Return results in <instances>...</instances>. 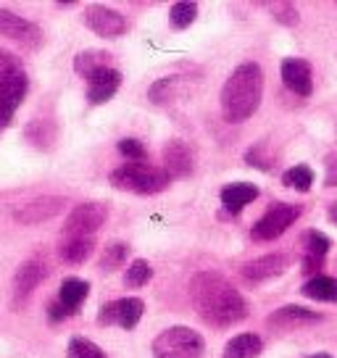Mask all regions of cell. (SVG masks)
<instances>
[{
	"label": "cell",
	"mask_w": 337,
	"mask_h": 358,
	"mask_svg": "<svg viewBox=\"0 0 337 358\" xmlns=\"http://www.w3.org/2000/svg\"><path fill=\"white\" fill-rule=\"evenodd\" d=\"M308 358H332L329 353H314V356H308Z\"/></svg>",
	"instance_id": "39"
},
{
	"label": "cell",
	"mask_w": 337,
	"mask_h": 358,
	"mask_svg": "<svg viewBox=\"0 0 337 358\" xmlns=\"http://www.w3.org/2000/svg\"><path fill=\"white\" fill-rule=\"evenodd\" d=\"M127 256H129V245L127 243H108V245L103 248L101 258H98V268L101 271H116L127 261Z\"/></svg>",
	"instance_id": "27"
},
{
	"label": "cell",
	"mask_w": 337,
	"mask_h": 358,
	"mask_svg": "<svg viewBox=\"0 0 337 358\" xmlns=\"http://www.w3.org/2000/svg\"><path fill=\"white\" fill-rule=\"evenodd\" d=\"M48 266L45 258L40 256H32L27 258L22 266L16 268V274H13V282H11V306L13 311H22L27 303L32 301L34 290L40 287V282L48 277Z\"/></svg>",
	"instance_id": "6"
},
{
	"label": "cell",
	"mask_w": 337,
	"mask_h": 358,
	"mask_svg": "<svg viewBox=\"0 0 337 358\" xmlns=\"http://www.w3.org/2000/svg\"><path fill=\"white\" fill-rule=\"evenodd\" d=\"M66 358H108L101 345H95L87 337H71L66 348Z\"/></svg>",
	"instance_id": "30"
},
{
	"label": "cell",
	"mask_w": 337,
	"mask_h": 358,
	"mask_svg": "<svg viewBox=\"0 0 337 358\" xmlns=\"http://www.w3.org/2000/svg\"><path fill=\"white\" fill-rule=\"evenodd\" d=\"M24 134H27V140H29L32 145H37V148H50V145H53V137H56L53 127H50V122H45V119H37V122L27 124Z\"/></svg>",
	"instance_id": "31"
},
{
	"label": "cell",
	"mask_w": 337,
	"mask_h": 358,
	"mask_svg": "<svg viewBox=\"0 0 337 358\" xmlns=\"http://www.w3.org/2000/svg\"><path fill=\"white\" fill-rule=\"evenodd\" d=\"M116 190L132 192V195H156V192H164L171 185V179L166 177L164 169L153 166V164H122L111 171L108 177Z\"/></svg>",
	"instance_id": "3"
},
{
	"label": "cell",
	"mask_w": 337,
	"mask_h": 358,
	"mask_svg": "<svg viewBox=\"0 0 337 358\" xmlns=\"http://www.w3.org/2000/svg\"><path fill=\"white\" fill-rule=\"evenodd\" d=\"M282 82L298 98H308L314 92V71L306 58H285L280 66Z\"/></svg>",
	"instance_id": "14"
},
{
	"label": "cell",
	"mask_w": 337,
	"mask_h": 358,
	"mask_svg": "<svg viewBox=\"0 0 337 358\" xmlns=\"http://www.w3.org/2000/svg\"><path fill=\"white\" fill-rule=\"evenodd\" d=\"M95 250V240L92 237H64V243L58 245V256L66 264H85Z\"/></svg>",
	"instance_id": "21"
},
{
	"label": "cell",
	"mask_w": 337,
	"mask_h": 358,
	"mask_svg": "<svg viewBox=\"0 0 337 358\" xmlns=\"http://www.w3.org/2000/svg\"><path fill=\"white\" fill-rule=\"evenodd\" d=\"M282 185H285L287 190L308 192L311 187H314V171H311V166H306V164L290 166L285 174H282Z\"/></svg>",
	"instance_id": "24"
},
{
	"label": "cell",
	"mask_w": 337,
	"mask_h": 358,
	"mask_svg": "<svg viewBox=\"0 0 337 358\" xmlns=\"http://www.w3.org/2000/svg\"><path fill=\"white\" fill-rule=\"evenodd\" d=\"M27 90H29V79H27L22 69L0 79V122H11L13 113L19 111V106L27 98Z\"/></svg>",
	"instance_id": "13"
},
{
	"label": "cell",
	"mask_w": 337,
	"mask_h": 358,
	"mask_svg": "<svg viewBox=\"0 0 337 358\" xmlns=\"http://www.w3.org/2000/svg\"><path fill=\"white\" fill-rule=\"evenodd\" d=\"M261 195V190L253 185V182H232V185H224L222 187V206H224L227 213H232V216H237V213H243L250 206V203L256 201Z\"/></svg>",
	"instance_id": "18"
},
{
	"label": "cell",
	"mask_w": 337,
	"mask_h": 358,
	"mask_svg": "<svg viewBox=\"0 0 337 358\" xmlns=\"http://www.w3.org/2000/svg\"><path fill=\"white\" fill-rule=\"evenodd\" d=\"M245 164L248 166H256L261 169V171H269L277 161H274V156L269 153V143L266 140H261V143H256L253 148H248L245 150Z\"/></svg>",
	"instance_id": "32"
},
{
	"label": "cell",
	"mask_w": 337,
	"mask_h": 358,
	"mask_svg": "<svg viewBox=\"0 0 337 358\" xmlns=\"http://www.w3.org/2000/svg\"><path fill=\"white\" fill-rule=\"evenodd\" d=\"M198 19V3H190V0H180L168 8V22L174 29H187L192 22Z\"/></svg>",
	"instance_id": "28"
},
{
	"label": "cell",
	"mask_w": 337,
	"mask_h": 358,
	"mask_svg": "<svg viewBox=\"0 0 337 358\" xmlns=\"http://www.w3.org/2000/svg\"><path fill=\"white\" fill-rule=\"evenodd\" d=\"M48 319H50V322H64V319H66V311H64L58 303H50V306H48Z\"/></svg>",
	"instance_id": "37"
},
{
	"label": "cell",
	"mask_w": 337,
	"mask_h": 358,
	"mask_svg": "<svg viewBox=\"0 0 337 358\" xmlns=\"http://www.w3.org/2000/svg\"><path fill=\"white\" fill-rule=\"evenodd\" d=\"M306 298L322 303H337V280L335 277H327V274H316L301 287Z\"/></svg>",
	"instance_id": "23"
},
{
	"label": "cell",
	"mask_w": 337,
	"mask_h": 358,
	"mask_svg": "<svg viewBox=\"0 0 337 358\" xmlns=\"http://www.w3.org/2000/svg\"><path fill=\"white\" fill-rule=\"evenodd\" d=\"M113 56L108 50H82L79 56H74V71H77L79 77H92L95 71H101V69H108L111 66Z\"/></svg>",
	"instance_id": "22"
},
{
	"label": "cell",
	"mask_w": 337,
	"mask_h": 358,
	"mask_svg": "<svg viewBox=\"0 0 337 358\" xmlns=\"http://www.w3.org/2000/svg\"><path fill=\"white\" fill-rule=\"evenodd\" d=\"M327 219H329V222H332V224H335V227H337V201L332 203L329 208H327Z\"/></svg>",
	"instance_id": "38"
},
{
	"label": "cell",
	"mask_w": 337,
	"mask_h": 358,
	"mask_svg": "<svg viewBox=\"0 0 337 358\" xmlns=\"http://www.w3.org/2000/svg\"><path fill=\"white\" fill-rule=\"evenodd\" d=\"M190 303L206 324L216 329L240 324L248 316V301L219 271H198L190 280Z\"/></svg>",
	"instance_id": "1"
},
{
	"label": "cell",
	"mask_w": 337,
	"mask_h": 358,
	"mask_svg": "<svg viewBox=\"0 0 337 358\" xmlns=\"http://www.w3.org/2000/svg\"><path fill=\"white\" fill-rule=\"evenodd\" d=\"M324 316L319 311H311V308H303V306H282L277 308L274 313L266 316V324L269 327H277V329H301V327H308V324H319Z\"/></svg>",
	"instance_id": "16"
},
{
	"label": "cell",
	"mask_w": 337,
	"mask_h": 358,
	"mask_svg": "<svg viewBox=\"0 0 337 358\" xmlns=\"http://www.w3.org/2000/svg\"><path fill=\"white\" fill-rule=\"evenodd\" d=\"M19 69H22V61H19L16 56H11L8 50L0 48V79L13 74V71H19Z\"/></svg>",
	"instance_id": "35"
},
{
	"label": "cell",
	"mask_w": 337,
	"mask_h": 358,
	"mask_svg": "<svg viewBox=\"0 0 337 358\" xmlns=\"http://www.w3.org/2000/svg\"><path fill=\"white\" fill-rule=\"evenodd\" d=\"M0 34L8 37L11 43L27 48V50H40L43 40H45V34L37 24L19 16V13L6 11V8H0Z\"/></svg>",
	"instance_id": "8"
},
{
	"label": "cell",
	"mask_w": 337,
	"mask_h": 358,
	"mask_svg": "<svg viewBox=\"0 0 337 358\" xmlns=\"http://www.w3.org/2000/svg\"><path fill=\"white\" fill-rule=\"evenodd\" d=\"M90 295V282L79 280V277H69V280L61 282V290H58V306L66 311V316L77 313L82 308V303L87 301Z\"/></svg>",
	"instance_id": "19"
},
{
	"label": "cell",
	"mask_w": 337,
	"mask_h": 358,
	"mask_svg": "<svg viewBox=\"0 0 337 358\" xmlns=\"http://www.w3.org/2000/svg\"><path fill=\"white\" fill-rule=\"evenodd\" d=\"M150 280H153V266L148 264L145 258H135L129 264V268H127V274H124V285L127 287H145Z\"/></svg>",
	"instance_id": "29"
},
{
	"label": "cell",
	"mask_w": 337,
	"mask_h": 358,
	"mask_svg": "<svg viewBox=\"0 0 337 358\" xmlns=\"http://www.w3.org/2000/svg\"><path fill=\"white\" fill-rule=\"evenodd\" d=\"M324 185H327V187H337V156H327Z\"/></svg>",
	"instance_id": "36"
},
{
	"label": "cell",
	"mask_w": 337,
	"mask_h": 358,
	"mask_svg": "<svg viewBox=\"0 0 337 358\" xmlns=\"http://www.w3.org/2000/svg\"><path fill=\"white\" fill-rule=\"evenodd\" d=\"M177 90H180V77H164L150 85L148 98H150V103H156V106H166V103H171L177 98Z\"/></svg>",
	"instance_id": "26"
},
{
	"label": "cell",
	"mask_w": 337,
	"mask_h": 358,
	"mask_svg": "<svg viewBox=\"0 0 337 358\" xmlns=\"http://www.w3.org/2000/svg\"><path fill=\"white\" fill-rule=\"evenodd\" d=\"M145 313V303L140 298H119V301L106 303L98 313V322L106 327H122V329H135Z\"/></svg>",
	"instance_id": "9"
},
{
	"label": "cell",
	"mask_w": 337,
	"mask_h": 358,
	"mask_svg": "<svg viewBox=\"0 0 337 358\" xmlns=\"http://www.w3.org/2000/svg\"><path fill=\"white\" fill-rule=\"evenodd\" d=\"M301 243H303V256L306 258H322V261L327 258L329 245H332V240H329L324 232H319V229H308V232H303Z\"/></svg>",
	"instance_id": "25"
},
{
	"label": "cell",
	"mask_w": 337,
	"mask_h": 358,
	"mask_svg": "<svg viewBox=\"0 0 337 358\" xmlns=\"http://www.w3.org/2000/svg\"><path fill=\"white\" fill-rule=\"evenodd\" d=\"M108 219V206L101 201L79 203L64 222V237H92Z\"/></svg>",
	"instance_id": "7"
},
{
	"label": "cell",
	"mask_w": 337,
	"mask_h": 358,
	"mask_svg": "<svg viewBox=\"0 0 337 358\" xmlns=\"http://www.w3.org/2000/svg\"><path fill=\"white\" fill-rule=\"evenodd\" d=\"M264 350V340L253 332H243L235 335L222 350V358H259Z\"/></svg>",
	"instance_id": "20"
},
{
	"label": "cell",
	"mask_w": 337,
	"mask_h": 358,
	"mask_svg": "<svg viewBox=\"0 0 337 358\" xmlns=\"http://www.w3.org/2000/svg\"><path fill=\"white\" fill-rule=\"evenodd\" d=\"M153 358H203L206 340L185 324L168 327L153 340Z\"/></svg>",
	"instance_id": "4"
},
{
	"label": "cell",
	"mask_w": 337,
	"mask_h": 358,
	"mask_svg": "<svg viewBox=\"0 0 337 358\" xmlns=\"http://www.w3.org/2000/svg\"><path fill=\"white\" fill-rule=\"evenodd\" d=\"M269 11L274 16V22H280L282 27H298V22H301V13L292 3H271Z\"/></svg>",
	"instance_id": "33"
},
{
	"label": "cell",
	"mask_w": 337,
	"mask_h": 358,
	"mask_svg": "<svg viewBox=\"0 0 337 358\" xmlns=\"http://www.w3.org/2000/svg\"><path fill=\"white\" fill-rule=\"evenodd\" d=\"M82 22L90 32H95L98 37H106V40H116L129 29V24L122 13L108 8V6H87L82 13Z\"/></svg>",
	"instance_id": "10"
},
{
	"label": "cell",
	"mask_w": 337,
	"mask_h": 358,
	"mask_svg": "<svg viewBox=\"0 0 337 358\" xmlns=\"http://www.w3.org/2000/svg\"><path fill=\"white\" fill-rule=\"evenodd\" d=\"M119 153H122L129 164H143L148 156L145 145H143L137 137H124V140H119Z\"/></svg>",
	"instance_id": "34"
},
{
	"label": "cell",
	"mask_w": 337,
	"mask_h": 358,
	"mask_svg": "<svg viewBox=\"0 0 337 358\" xmlns=\"http://www.w3.org/2000/svg\"><path fill=\"white\" fill-rule=\"evenodd\" d=\"M164 171H166L168 179H182L190 177L195 171V156H192V148L174 137L164 145Z\"/></svg>",
	"instance_id": "15"
},
{
	"label": "cell",
	"mask_w": 337,
	"mask_h": 358,
	"mask_svg": "<svg viewBox=\"0 0 337 358\" xmlns=\"http://www.w3.org/2000/svg\"><path fill=\"white\" fill-rule=\"evenodd\" d=\"M261 101H264V69H261V64L245 61V64L232 69V74L227 77L222 95H219L222 113H224L227 122H248L259 111Z\"/></svg>",
	"instance_id": "2"
},
{
	"label": "cell",
	"mask_w": 337,
	"mask_h": 358,
	"mask_svg": "<svg viewBox=\"0 0 337 358\" xmlns=\"http://www.w3.org/2000/svg\"><path fill=\"white\" fill-rule=\"evenodd\" d=\"M64 208H66V198H61V195H40L34 201L24 203L22 208H16L13 219H16V224L32 227V224H43L56 219Z\"/></svg>",
	"instance_id": "12"
},
{
	"label": "cell",
	"mask_w": 337,
	"mask_h": 358,
	"mask_svg": "<svg viewBox=\"0 0 337 358\" xmlns=\"http://www.w3.org/2000/svg\"><path fill=\"white\" fill-rule=\"evenodd\" d=\"M122 71L119 69H101V71H95L92 77H87V101L92 106H103V103H108L119 92L122 87Z\"/></svg>",
	"instance_id": "17"
},
{
	"label": "cell",
	"mask_w": 337,
	"mask_h": 358,
	"mask_svg": "<svg viewBox=\"0 0 337 358\" xmlns=\"http://www.w3.org/2000/svg\"><path fill=\"white\" fill-rule=\"evenodd\" d=\"M292 258L287 253H266V256H259L253 261H248L245 266L240 268L243 280L250 282V285H264V282H271L282 277L287 268H290Z\"/></svg>",
	"instance_id": "11"
},
{
	"label": "cell",
	"mask_w": 337,
	"mask_h": 358,
	"mask_svg": "<svg viewBox=\"0 0 337 358\" xmlns=\"http://www.w3.org/2000/svg\"><path fill=\"white\" fill-rule=\"evenodd\" d=\"M301 213H303V208L295 206V203H285V201L271 203L259 222L250 227V237L256 243H271V240L285 235L292 224L301 219Z\"/></svg>",
	"instance_id": "5"
}]
</instances>
